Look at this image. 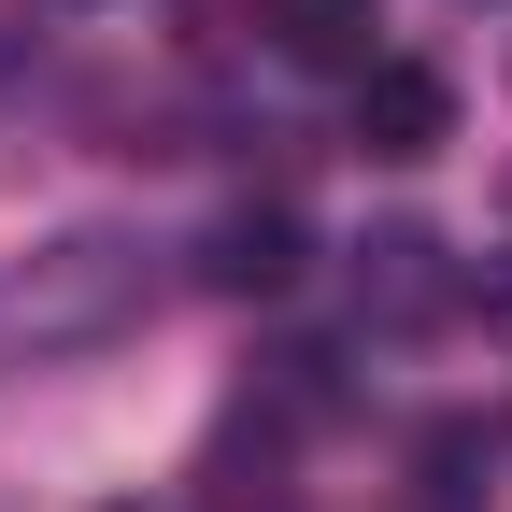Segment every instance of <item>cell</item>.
<instances>
[{"label":"cell","mask_w":512,"mask_h":512,"mask_svg":"<svg viewBox=\"0 0 512 512\" xmlns=\"http://www.w3.org/2000/svg\"><path fill=\"white\" fill-rule=\"evenodd\" d=\"M356 143L370 157H441V143H456V86L413 72V57H370V72H356Z\"/></svg>","instance_id":"6da1fadb"},{"label":"cell","mask_w":512,"mask_h":512,"mask_svg":"<svg viewBox=\"0 0 512 512\" xmlns=\"http://www.w3.org/2000/svg\"><path fill=\"white\" fill-rule=\"evenodd\" d=\"M299 72H370V0H271Z\"/></svg>","instance_id":"7a4b0ae2"},{"label":"cell","mask_w":512,"mask_h":512,"mask_svg":"<svg viewBox=\"0 0 512 512\" xmlns=\"http://www.w3.org/2000/svg\"><path fill=\"white\" fill-rule=\"evenodd\" d=\"M214 271H228V285H285V271H299V228H285V214H228Z\"/></svg>","instance_id":"3957f363"}]
</instances>
